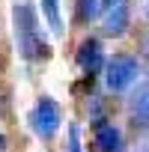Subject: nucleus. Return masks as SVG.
Returning <instances> with one entry per match:
<instances>
[{"label": "nucleus", "mask_w": 149, "mask_h": 152, "mask_svg": "<svg viewBox=\"0 0 149 152\" xmlns=\"http://www.w3.org/2000/svg\"><path fill=\"white\" fill-rule=\"evenodd\" d=\"M104 3H107V6H113V3H116V0H104ZM104 12H107V9H104Z\"/></svg>", "instance_id": "obj_11"}, {"label": "nucleus", "mask_w": 149, "mask_h": 152, "mask_svg": "<svg viewBox=\"0 0 149 152\" xmlns=\"http://www.w3.org/2000/svg\"><path fill=\"white\" fill-rule=\"evenodd\" d=\"M78 69L87 72V75H96L102 66H104V51H102V42L99 39H84L78 45Z\"/></svg>", "instance_id": "obj_4"}, {"label": "nucleus", "mask_w": 149, "mask_h": 152, "mask_svg": "<svg viewBox=\"0 0 149 152\" xmlns=\"http://www.w3.org/2000/svg\"><path fill=\"white\" fill-rule=\"evenodd\" d=\"M107 3L104 0H78V21H96L99 15H104Z\"/></svg>", "instance_id": "obj_9"}, {"label": "nucleus", "mask_w": 149, "mask_h": 152, "mask_svg": "<svg viewBox=\"0 0 149 152\" xmlns=\"http://www.w3.org/2000/svg\"><path fill=\"white\" fill-rule=\"evenodd\" d=\"M42 3V15H45V21H48V27H51V33L54 36H63V18H60V0H39Z\"/></svg>", "instance_id": "obj_8"}, {"label": "nucleus", "mask_w": 149, "mask_h": 152, "mask_svg": "<svg viewBox=\"0 0 149 152\" xmlns=\"http://www.w3.org/2000/svg\"><path fill=\"white\" fill-rule=\"evenodd\" d=\"M12 30H15V42L24 60H48L51 57V45L39 30V12L27 0H15L12 3Z\"/></svg>", "instance_id": "obj_1"}, {"label": "nucleus", "mask_w": 149, "mask_h": 152, "mask_svg": "<svg viewBox=\"0 0 149 152\" xmlns=\"http://www.w3.org/2000/svg\"><path fill=\"white\" fill-rule=\"evenodd\" d=\"M60 122H63L60 104H57L51 96H39V102H36V104H33V110H30V128L36 131V137L51 140V137L57 134Z\"/></svg>", "instance_id": "obj_2"}, {"label": "nucleus", "mask_w": 149, "mask_h": 152, "mask_svg": "<svg viewBox=\"0 0 149 152\" xmlns=\"http://www.w3.org/2000/svg\"><path fill=\"white\" fill-rule=\"evenodd\" d=\"M128 21H131L128 3H125V0H116V3L107 6V12H104V36H122L125 27H128Z\"/></svg>", "instance_id": "obj_5"}, {"label": "nucleus", "mask_w": 149, "mask_h": 152, "mask_svg": "<svg viewBox=\"0 0 149 152\" xmlns=\"http://www.w3.org/2000/svg\"><path fill=\"white\" fill-rule=\"evenodd\" d=\"M93 143L99 146V152H119L122 149V134L113 122H99L93 128Z\"/></svg>", "instance_id": "obj_6"}, {"label": "nucleus", "mask_w": 149, "mask_h": 152, "mask_svg": "<svg viewBox=\"0 0 149 152\" xmlns=\"http://www.w3.org/2000/svg\"><path fill=\"white\" fill-rule=\"evenodd\" d=\"M69 152H84V146H81V128H78V122H69Z\"/></svg>", "instance_id": "obj_10"}, {"label": "nucleus", "mask_w": 149, "mask_h": 152, "mask_svg": "<svg viewBox=\"0 0 149 152\" xmlns=\"http://www.w3.org/2000/svg\"><path fill=\"white\" fill-rule=\"evenodd\" d=\"M137 72H140V66H137V60L131 54H116L113 60L104 63V87L110 93H122V90H128L134 84Z\"/></svg>", "instance_id": "obj_3"}, {"label": "nucleus", "mask_w": 149, "mask_h": 152, "mask_svg": "<svg viewBox=\"0 0 149 152\" xmlns=\"http://www.w3.org/2000/svg\"><path fill=\"white\" fill-rule=\"evenodd\" d=\"M128 113L137 125H149V84H140L128 99Z\"/></svg>", "instance_id": "obj_7"}]
</instances>
